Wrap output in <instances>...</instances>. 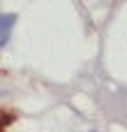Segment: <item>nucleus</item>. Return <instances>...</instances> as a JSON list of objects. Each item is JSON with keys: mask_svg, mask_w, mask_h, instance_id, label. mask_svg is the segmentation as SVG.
Instances as JSON below:
<instances>
[{"mask_svg": "<svg viewBox=\"0 0 127 132\" xmlns=\"http://www.w3.org/2000/svg\"><path fill=\"white\" fill-rule=\"evenodd\" d=\"M14 21H16V16H12V14H0V44H5V42H7V37H9V30H12Z\"/></svg>", "mask_w": 127, "mask_h": 132, "instance_id": "1", "label": "nucleus"}]
</instances>
